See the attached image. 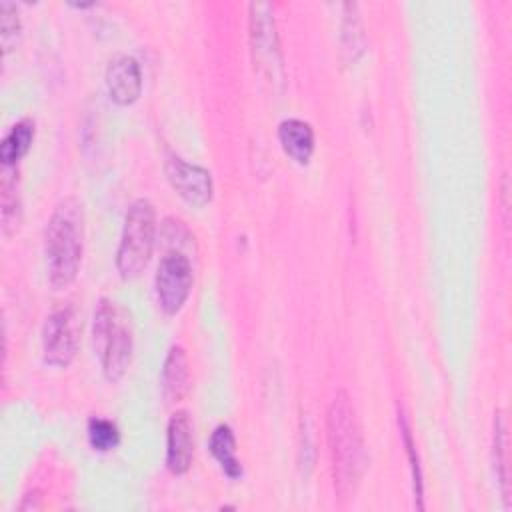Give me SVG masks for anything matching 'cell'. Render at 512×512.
<instances>
[{"label":"cell","instance_id":"obj_1","mask_svg":"<svg viewBox=\"0 0 512 512\" xmlns=\"http://www.w3.org/2000/svg\"><path fill=\"white\" fill-rule=\"evenodd\" d=\"M328 444L332 454V478L340 500L354 498L366 472L368 454L356 410L350 396L338 390L328 406Z\"/></svg>","mask_w":512,"mask_h":512},{"label":"cell","instance_id":"obj_2","mask_svg":"<svg viewBox=\"0 0 512 512\" xmlns=\"http://www.w3.org/2000/svg\"><path fill=\"white\" fill-rule=\"evenodd\" d=\"M84 252V210L76 198L56 204L44 236L48 282L54 290L68 288L80 270Z\"/></svg>","mask_w":512,"mask_h":512},{"label":"cell","instance_id":"obj_3","mask_svg":"<svg viewBox=\"0 0 512 512\" xmlns=\"http://www.w3.org/2000/svg\"><path fill=\"white\" fill-rule=\"evenodd\" d=\"M94 346L106 380L118 382L132 360V330L126 312L106 298L94 310Z\"/></svg>","mask_w":512,"mask_h":512},{"label":"cell","instance_id":"obj_4","mask_svg":"<svg viewBox=\"0 0 512 512\" xmlns=\"http://www.w3.org/2000/svg\"><path fill=\"white\" fill-rule=\"evenodd\" d=\"M156 238V212L148 198H138L128 206L116 268L124 280L136 278L148 264Z\"/></svg>","mask_w":512,"mask_h":512},{"label":"cell","instance_id":"obj_5","mask_svg":"<svg viewBox=\"0 0 512 512\" xmlns=\"http://www.w3.org/2000/svg\"><path fill=\"white\" fill-rule=\"evenodd\" d=\"M250 10V50L254 70L270 84H282L284 68H282V52L276 34V22L272 4L268 2H252Z\"/></svg>","mask_w":512,"mask_h":512},{"label":"cell","instance_id":"obj_6","mask_svg":"<svg viewBox=\"0 0 512 512\" xmlns=\"http://www.w3.org/2000/svg\"><path fill=\"white\" fill-rule=\"evenodd\" d=\"M154 288L158 304L164 310V314H178L192 290V264L188 256H184L178 250L162 256L156 268Z\"/></svg>","mask_w":512,"mask_h":512},{"label":"cell","instance_id":"obj_7","mask_svg":"<svg viewBox=\"0 0 512 512\" xmlns=\"http://www.w3.org/2000/svg\"><path fill=\"white\" fill-rule=\"evenodd\" d=\"M78 348V318L74 308L54 310L42 328V356L50 366L66 368Z\"/></svg>","mask_w":512,"mask_h":512},{"label":"cell","instance_id":"obj_8","mask_svg":"<svg viewBox=\"0 0 512 512\" xmlns=\"http://www.w3.org/2000/svg\"><path fill=\"white\" fill-rule=\"evenodd\" d=\"M164 172L176 194L190 206L202 208L212 200V178L206 168L170 156L164 164Z\"/></svg>","mask_w":512,"mask_h":512},{"label":"cell","instance_id":"obj_9","mask_svg":"<svg viewBox=\"0 0 512 512\" xmlns=\"http://www.w3.org/2000/svg\"><path fill=\"white\" fill-rule=\"evenodd\" d=\"M106 88L118 106H128L142 92V72L136 58L122 54L110 60L106 68Z\"/></svg>","mask_w":512,"mask_h":512},{"label":"cell","instance_id":"obj_10","mask_svg":"<svg viewBox=\"0 0 512 512\" xmlns=\"http://www.w3.org/2000/svg\"><path fill=\"white\" fill-rule=\"evenodd\" d=\"M166 432V466L172 474L180 476L188 472L194 458V434L188 414L184 410L174 412Z\"/></svg>","mask_w":512,"mask_h":512},{"label":"cell","instance_id":"obj_11","mask_svg":"<svg viewBox=\"0 0 512 512\" xmlns=\"http://www.w3.org/2000/svg\"><path fill=\"white\" fill-rule=\"evenodd\" d=\"M278 140L284 154L298 164H306L314 154V130L304 120H282L278 126Z\"/></svg>","mask_w":512,"mask_h":512},{"label":"cell","instance_id":"obj_12","mask_svg":"<svg viewBox=\"0 0 512 512\" xmlns=\"http://www.w3.org/2000/svg\"><path fill=\"white\" fill-rule=\"evenodd\" d=\"M188 358L182 346H172L166 354L162 368V396L168 404L180 402L188 392Z\"/></svg>","mask_w":512,"mask_h":512},{"label":"cell","instance_id":"obj_13","mask_svg":"<svg viewBox=\"0 0 512 512\" xmlns=\"http://www.w3.org/2000/svg\"><path fill=\"white\" fill-rule=\"evenodd\" d=\"M32 140H34V122L28 118L16 122L0 144L2 168H16L18 160H22L28 154Z\"/></svg>","mask_w":512,"mask_h":512},{"label":"cell","instance_id":"obj_14","mask_svg":"<svg viewBox=\"0 0 512 512\" xmlns=\"http://www.w3.org/2000/svg\"><path fill=\"white\" fill-rule=\"evenodd\" d=\"M210 452L228 478L236 480L242 476V464L236 458V438L228 424H220L214 428L210 436Z\"/></svg>","mask_w":512,"mask_h":512},{"label":"cell","instance_id":"obj_15","mask_svg":"<svg viewBox=\"0 0 512 512\" xmlns=\"http://www.w3.org/2000/svg\"><path fill=\"white\" fill-rule=\"evenodd\" d=\"M344 20H342V54L346 62L354 64L364 52V28L360 22L358 6L348 2L344 4Z\"/></svg>","mask_w":512,"mask_h":512},{"label":"cell","instance_id":"obj_16","mask_svg":"<svg viewBox=\"0 0 512 512\" xmlns=\"http://www.w3.org/2000/svg\"><path fill=\"white\" fill-rule=\"evenodd\" d=\"M492 454H494V468L500 482L502 498L508 502V426L504 414L498 410L494 414V430H492Z\"/></svg>","mask_w":512,"mask_h":512},{"label":"cell","instance_id":"obj_17","mask_svg":"<svg viewBox=\"0 0 512 512\" xmlns=\"http://www.w3.org/2000/svg\"><path fill=\"white\" fill-rule=\"evenodd\" d=\"M2 230L12 236L20 222V198L16 190V168H4L2 176Z\"/></svg>","mask_w":512,"mask_h":512},{"label":"cell","instance_id":"obj_18","mask_svg":"<svg viewBox=\"0 0 512 512\" xmlns=\"http://www.w3.org/2000/svg\"><path fill=\"white\" fill-rule=\"evenodd\" d=\"M88 442L96 452H108L118 446L120 430L112 420L92 418L88 422Z\"/></svg>","mask_w":512,"mask_h":512},{"label":"cell","instance_id":"obj_19","mask_svg":"<svg viewBox=\"0 0 512 512\" xmlns=\"http://www.w3.org/2000/svg\"><path fill=\"white\" fill-rule=\"evenodd\" d=\"M400 416V432H402V440H404V446H406V454H408V460H410V470H412V482H414V498H416V508H424L422 504V494H424V488H422V470H420V460H418V452H416V446H414V438H412V432H410V426L404 418V414H398Z\"/></svg>","mask_w":512,"mask_h":512},{"label":"cell","instance_id":"obj_20","mask_svg":"<svg viewBox=\"0 0 512 512\" xmlns=\"http://www.w3.org/2000/svg\"><path fill=\"white\" fill-rule=\"evenodd\" d=\"M0 30H2V46L8 54L12 48H16V40L20 36L22 24L18 18V10L10 2H0Z\"/></svg>","mask_w":512,"mask_h":512}]
</instances>
